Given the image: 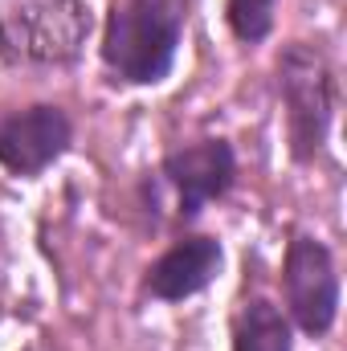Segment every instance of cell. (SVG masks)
<instances>
[{
    "label": "cell",
    "mask_w": 347,
    "mask_h": 351,
    "mask_svg": "<svg viewBox=\"0 0 347 351\" xmlns=\"http://www.w3.org/2000/svg\"><path fill=\"white\" fill-rule=\"evenodd\" d=\"M188 0H110L102 25V66L123 86H160L176 66Z\"/></svg>",
    "instance_id": "6da1fadb"
},
{
    "label": "cell",
    "mask_w": 347,
    "mask_h": 351,
    "mask_svg": "<svg viewBox=\"0 0 347 351\" xmlns=\"http://www.w3.org/2000/svg\"><path fill=\"white\" fill-rule=\"evenodd\" d=\"M274 86L286 110V139L294 164H315L331 139L339 106V78L327 49L315 41H290L274 62Z\"/></svg>",
    "instance_id": "7a4b0ae2"
},
{
    "label": "cell",
    "mask_w": 347,
    "mask_h": 351,
    "mask_svg": "<svg viewBox=\"0 0 347 351\" xmlns=\"http://www.w3.org/2000/svg\"><path fill=\"white\" fill-rule=\"evenodd\" d=\"M94 33L90 0H0V62L25 70L74 66Z\"/></svg>",
    "instance_id": "3957f363"
},
{
    "label": "cell",
    "mask_w": 347,
    "mask_h": 351,
    "mask_svg": "<svg viewBox=\"0 0 347 351\" xmlns=\"http://www.w3.org/2000/svg\"><path fill=\"white\" fill-rule=\"evenodd\" d=\"M282 298H286L290 327H298L311 339L331 335L339 319V274H335L331 250L319 237L311 233L290 237L286 262H282Z\"/></svg>",
    "instance_id": "277c9868"
},
{
    "label": "cell",
    "mask_w": 347,
    "mask_h": 351,
    "mask_svg": "<svg viewBox=\"0 0 347 351\" xmlns=\"http://www.w3.org/2000/svg\"><path fill=\"white\" fill-rule=\"evenodd\" d=\"M74 143V123L62 106L37 102L12 114H0V168L12 176H41Z\"/></svg>",
    "instance_id": "5b68a950"
},
{
    "label": "cell",
    "mask_w": 347,
    "mask_h": 351,
    "mask_svg": "<svg viewBox=\"0 0 347 351\" xmlns=\"http://www.w3.org/2000/svg\"><path fill=\"white\" fill-rule=\"evenodd\" d=\"M164 180L176 192L180 221H196L208 200H221L237 180V156L229 139H200L164 156Z\"/></svg>",
    "instance_id": "8992f818"
},
{
    "label": "cell",
    "mask_w": 347,
    "mask_h": 351,
    "mask_svg": "<svg viewBox=\"0 0 347 351\" xmlns=\"http://www.w3.org/2000/svg\"><path fill=\"white\" fill-rule=\"evenodd\" d=\"M221 262H225V254H221L217 237H204V233L184 237L147 265L143 290L160 302H184L213 286V278L221 274Z\"/></svg>",
    "instance_id": "52a82bcc"
},
{
    "label": "cell",
    "mask_w": 347,
    "mask_h": 351,
    "mask_svg": "<svg viewBox=\"0 0 347 351\" xmlns=\"http://www.w3.org/2000/svg\"><path fill=\"white\" fill-rule=\"evenodd\" d=\"M233 351H294V327L270 298H250L233 319Z\"/></svg>",
    "instance_id": "ba28073f"
},
{
    "label": "cell",
    "mask_w": 347,
    "mask_h": 351,
    "mask_svg": "<svg viewBox=\"0 0 347 351\" xmlns=\"http://www.w3.org/2000/svg\"><path fill=\"white\" fill-rule=\"evenodd\" d=\"M278 0H225V25L241 45H261L274 33Z\"/></svg>",
    "instance_id": "9c48e42d"
}]
</instances>
